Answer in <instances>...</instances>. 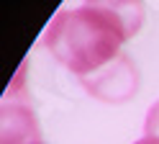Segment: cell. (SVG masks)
Segmentation results:
<instances>
[{
	"mask_svg": "<svg viewBox=\"0 0 159 144\" xmlns=\"http://www.w3.org/2000/svg\"><path fill=\"white\" fill-rule=\"evenodd\" d=\"M144 18V3L90 0L59 10L44 41L59 65L82 80L121 54V46L139 34Z\"/></svg>",
	"mask_w": 159,
	"mask_h": 144,
	"instance_id": "cell-1",
	"label": "cell"
},
{
	"mask_svg": "<svg viewBox=\"0 0 159 144\" xmlns=\"http://www.w3.org/2000/svg\"><path fill=\"white\" fill-rule=\"evenodd\" d=\"M80 85L85 88L87 95H93L100 103L123 106V103H131L136 98L139 88H141V72H139L134 57L121 51V54L113 62H108L105 67H100L98 72L82 77Z\"/></svg>",
	"mask_w": 159,
	"mask_h": 144,
	"instance_id": "cell-2",
	"label": "cell"
},
{
	"mask_svg": "<svg viewBox=\"0 0 159 144\" xmlns=\"http://www.w3.org/2000/svg\"><path fill=\"white\" fill-rule=\"evenodd\" d=\"M0 121H3V144H34L41 142V126H39L36 111L28 88L18 75L8 85L0 106Z\"/></svg>",
	"mask_w": 159,
	"mask_h": 144,
	"instance_id": "cell-3",
	"label": "cell"
},
{
	"mask_svg": "<svg viewBox=\"0 0 159 144\" xmlns=\"http://www.w3.org/2000/svg\"><path fill=\"white\" fill-rule=\"evenodd\" d=\"M144 137H154L159 139V100L146 111V121H144Z\"/></svg>",
	"mask_w": 159,
	"mask_h": 144,
	"instance_id": "cell-4",
	"label": "cell"
},
{
	"mask_svg": "<svg viewBox=\"0 0 159 144\" xmlns=\"http://www.w3.org/2000/svg\"><path fill=\"white\" fill-rule=\"evenodd\" d=\"M134 144H159V139H154V137H141V139L134 142Z\"/></svg>",
	"mask_w": 159,
	"mask_h": 144,
	"instance_id": "cell-5",
	"label": "cell"
},
{
	"mask_svg": "<svg viewBox=\"0 0 159 144\" xmlns=\"http://www.w3.org/2000/svg\"><path fill=\"white\" fill-rule=\"evenodd\" d=\"M34 144H44V142H34Z\"/></svg>",
	"mask_w": 159,
	"mask_h": 144,
	"instance_id": "cell-6",
	"label": "cell"
}]
</instances>
